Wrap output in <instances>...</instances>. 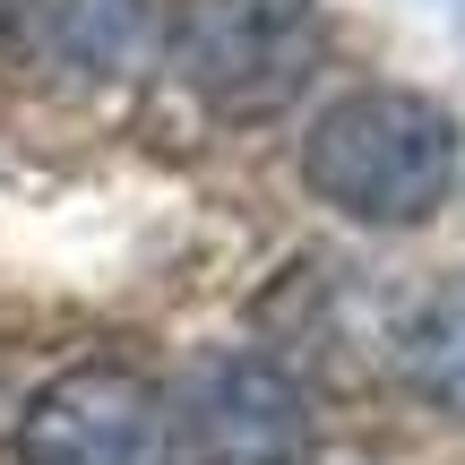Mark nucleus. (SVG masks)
Segmentation results:
<instances>
[{"label":"nucleus","instance_id":"nucleus-2","mask_svg":"<svg viewBox=\"0 0 465 465\" xmlns=\"http://www.w3.org/2000/svg\"><path fill=\"white\" fill-rule=\"evenodd\" d=\"M164 52L207 113L259 121L284 113L328 61V17L319 0H173Z\"/></svg>","mask_w":465,"mask_h":465},{"label":"nucleus","instance_id":"nucleus-5","mask_svg":"<svg viewBox=\"0 0 465 465\" xmlns=\"http://www.w3.org/2000/svg\"><path fill=\"white\" fill-rule=\"evenodd\" d=\"M397 362H405V388H414L431 414L465 422V267L440 276L431 293L414 302V319H405V336H397Z\"/></svg>","mask_w":465,"mask_h":465},{"label":"nucleus","instance_id":"nucleus-6","mask_svg":"<svg viewBox=\"0 0 465 465\" xmlns=\"http://www.w3.org/2000/svg\"><path fill=\"white\" fill-rule=\"evenodd\" d=\"M35 26H44V0H0V69H17V61H26Z\"/></svg>","mask_w":465,"mask_h":465},{"label":"nucleus","instance_id":"nucleus-3","mask_svg":"<svg viewBox=\"0 0 465 465\" xmlns=\"http://www.w3.org/2000/svg\"><path fill=\"white\" fill-rule=\"evenodd\" d=\"M26 465H182V414L130 362H69L17 414Z\"/></svg>","mask_w":465,"mask_h":465},{"label":"nucleus","instance_id":"nucleus-1","mask_svg":"<svg viewBox=\"0 0 465 465\" xmlns=\"http://www.w3.org/2000/svg\"><path fill=\"white\" fill-rule=\"evenodd\" d=\"M457 173H465L457 113L422 86H353L302 138V182L336 216L380 224V232L431 224L457 199Z\"/></svg>","mask_w":465,"mask_h":465},{"label":"nucleus","instance_id":"nucleus-4","mask_svg":"<svg viewBox=\"0 0 465 465\" xmlns=\"http://www.w3.org/2000/svg\"><path fill=\"white\" fill-rule=\"evenodd\" d=\"M182 414V457L190 465H319V422L311 397L259 353H216L199 362Z\"/></svg>","mask_w":465,"mask_h":465}]
</instances>
